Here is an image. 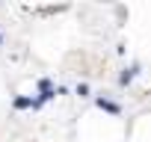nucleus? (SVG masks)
Instances as JSON below:
<instances>
[{
  "label": "nucleus",
  "instance_id": "f257e3e1",
  "mask_svg": "<svg viewBox=\"0 0 151 142\" xmlns=\"http://www.w3.org/2000/svg\"><path fill=\"white\" fill-rule=\"evenodd\" d=\"M98 107L107 110V113H119V104H113V101H107V98H98Z\"/></svg>",
  "mask_w": 151,
  "mask_h": 142
},
{
  "label": "nucleus",
  "instance_id": "f03ea898",
  "mask_svg": "<svg viewBox=\"0 0 151 142\" xmlns=\"http://www.w3.org/2000/svg\"><path fill=\"white\" fill-rule=\"evenodd\" d=\"M133 74H136V68H127V71H124V74H122V86H127V83L133 80Z\"/></svg>",
  "mask_w": 151,
  "mask_h": 142
},
{
  "label": "nucleus",
  "instance_id": "7ed1b4c3",
  "mask_svg": "<svg viewBox=\"0 0 151 142\" xmlns=\"http://www.w3.org/2000/svg\"><path fill=\"white\" fill-rule=\"evenodd\" d=\"M15 107H18V110H24V107H33V101H30V98H18V101H15Z\"/></svg>",
  "mask_w": 151,
  "mask_h": 142
},
{
  "label": "nucleus",
  "instance_id": "20e7f679",
  "mask_svg": "<svg viewBox=\"0 0 151 142\" xmlns=\"http://www.w3.org/2000/svg\"><path fill=\"white\" fill-rule=\"evenodd\" d=\"M77 95H80V98H86V95H89V86H86V83H80V86H77Z\"/></svg>",
  "mask_w": 151,
  "mask_h": 142
}]
</instances>
